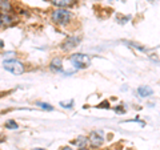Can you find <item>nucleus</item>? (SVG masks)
Returning <instances> with one entry per match:
<instances>
[{
	"mask_svg": "<svg viewBox=\"0 0 160 150\" xmlns=\"http://www.w3.org/2000/svg\"><path fill=\"white\" fill-rule=\"evenodd\" d=\"M52 20L59 26H66V24L69 23V20H71V13L67 9H55L52 12Z\"/></svg>",
	"mask_w": 160,
	"mask_h": 150,
	"instance_id": "f257e3e1",
	"label": "nucleus"
},
{
	"mask_svg": "<svg viewBox=\"0 0 160 150\" xmlns=\"http://www.w3.org/2000/svg\"><path fill=\"white\" fill-rule=\"evenodd\" d=\"M71 63L78 69L88 68L89 65H91V57H89L88 54H84V53H75L71 56Z\"/></svg>",
	"mask_w": 160,
	"mask_h": 150,
	"instance_id": "f03ea898",
	"label": "nucleus"
},
{
	"mask_svg": "<svg viewBox=\"0 0 160 150\" xmlns=\"http://www.w3.org/2000/svg\"><path fill=\"white\" fill-rule=\"evenodd\" d=\"M4 65V69H7L8 72H11L13 74H22L24 72V65L18 60H6V61L3 63Z\"/></svg>",
	"mask_w": 160,
	"mask_h": 150,
	"instance_id": "7ed1b4c3",
	"label": "nucleus"
},
{
	"mask_svg": "<svg viewBox=\"0 0 160 150\" xmlns=\"http://www.w3.org/2000/svg\"><path fill=\"white\" fill-rule=\"evenodd\" d=\"M89 142H91L92 146H100L103 143V136L98 132H92L91 136H89Z\"/></svg>",
	"mask_w": 160,
	"mask_h": 150,
	"instance_id": "20e7f679",
	"label": "nucleus"
},
{
	"mask_svg": "<svg viewBox=\"0 0 160 150\" xmlns=\"http://www.w3.org/2000/svg\"><path fill=\"white\" fill-rule=\"evenodd\" d=\"M78 43H79V39L78 37H69L66 43H64V45H63V49H66V51H68V49H72L78 45Z\"/></svg>",
	"mask_w": 160,
	"mask_h": 150,
	"instance_id": "39448f33",
	"label": "nucleus"
},
{
	"mask_svg": "<svg viewBox=\"0 0 160 150\" xmlns=\"http://www.w3.org/2000/svg\"><path fill=\"white\" fill-rule=\"evenodd\" d=\"M138 93H139L140 97H147V96H151L153 93V91L149 87H140L138 89Z\"/></svg>",
	"mask_w": 160,
	"mask_h": 150,
	"instance_id": "423d86ee",
	"label": "nucleus"
},
{
	"mask_svg": "<svg viewBox=\"0 0 160 150\" xmlns=\"http://www.w3.org/2000/svg\"><path fill=\"white\" fill-rule=\"evenodd\" d=\"M9 23H12V19L9 17L7 13L0 12V26H7Z\"/></svg>",
	"mask_w": 160,
	"mask_h": 150,
	"instance_id": "0eeeda50",
	"label": "nucleus"
},
{
	"mask_svg": "<svg viewBox=\"0 0 160 150\" xmlns=\"http://www.w3.org/2000/svg\"><path fill=\"white\" fill-rule=\"evenodd\" d=\"M51 69L52 71H62V60L60 59H53V61L51 63Z\"/></svg>",
	"mask_w": 160,
	"mask_h": 150,
	"instance_id": "6e6552de",
	"label": "nucleus"
},
{
	"mask_svg": "<svg viewBox=\"0 0 160 150\" xmlns=\"http://www.w3.org/2000/svg\"><path fill=\"white\" fill-rule=\"evenodd\" d=\"M73 2V0H52V3L55 6H59V7H66V6H69Z\"/></svg>",
	"mask_w": 160,
	"mask_h": 150,
	"instance_id": "1a4fd4ad",
	"label": "nucleus"
},
{
	"mask_svg": "<svg viewBox=\"0 0 160 150\" xmlns=\"http://www.w3.org/2000/svg\"><path fill=\"white\" fill-rule=\"evenodd\" d=\"M0 6H2L3 9H6V11H9V9H11V6H9V3L7 0H2V2H0Z\"/></svg>",
	"mask_w": 160,
	"mask_h": 150,
	"instance_id": "9d476101",
	"label": "nucleus"
},
{
	"mask_svg": "<svg viewBox=\"0 0 160 150\" xmlns=\"http://www.w3.org/2000/svg\"><path fill=\"white\" fill-rule=\"evenodd\" d=\"M6 128L7 129H18V124L15 121H8V122H6Z\"/></svg>",
	"mask_w": 160,
	"mask_h": 150,
	"instance_id": "9b49d317",
	"label": "nucleus"
},
{
	"mask_svg": "<svg viewBox=\"0 0 160 150\" xmlns=\"http://www.w3.org/2000/svg\"><path fill=\"white\" fill-rule=\"evenodd\" d=\"M38 106H42L43 109H46V110H52V109H53L51 105H48L46 102H38Z\"/></svg>",
	"mask_w": 160,
	"mask_h": 150,
	"instance_id": "f8f14e48",
	"label": "nucleus"
},
{
	"mask_svg": "<svg viewBox=\"0 0 160 150\" xmlns=\"http://www.w3.org/2000/svg\"><path fill=\"white\" fill-rule=\"evenodd\" d=\"M76 143L79 145V146H84V145H86L87 143V138H84V137H79L78 138V141H76Z\"/></svg>",
	"mask_w": 160,
	"mask_h": 150,
	"instance_id": "ddd939ff",
	"label": "nucleus"
},
{
	"mask_svg": "<svg viewBox=\"0 0 160 150\" xmlns=\"http://www.w3.org/2000/svg\"><path fill=\"white\" fill-rule=\"evenodd\" d=\"M72 104H73V101H69V102H64V101H62V102H60V106H66V108H71V106H72Z\"/></svg>",
	"mask_w": 160,
	"mask_h": 150,
	"instance_id": "4468645a",
	"label": "nucleus"
},
{
	"mask_svg": "<svg viewBox=\"0 0 160 150\" xmlns=\"http://www.w3.org/2000/svg\"><path fill=\"white\" fill-rule=\"evenodd\" d=\"M62 150H72V149H71V148H63Z\"/></svg>",
	"mask_w": 160,
	"mask_h": 150,
	"instance_id": "2eb2a0df",
	"label": "nucleus"
},
{
	"mask_svg": "<svg viewBox=\"0 0 160 150\" xmlns=\"http://www.w3.org/2000/svg\"><path fill=\"white\" fill-rule=\"evenodd\" d=\"M0 47H3V41H2V40H0Z\"/></svg>",
	"mask_w": 160,
	"mask_h": 150,
	"instance_id": "dca6fc26",
	"label": "nucleus"
},
{
	"mask_svg": "<svg viewBox=\"0 0 160 150\" xmlns=\"http://www.w3.org/2000/svg\"><path fill=\"white\" fill-rule=\"evenodd\" d=\"M80 150H87V149H84V148H82V149H80Z\"/></svg>",
	"mask_w": 160,
	"mask_h": 150,
	"instance_id": "f3484780",
	"label": "nucleus"
},
{
	"mask_svg": "<svg viewBox=\"0 0 160 150\" xmlns=\"http://www.w3.org/2000/svg\"><path fill=\"white\" fill-rule=\"evenodd\" d=\"M36 150H44V149H36Z\"/></svg>",
	"mask_w": 160,
	"mask_h": 150,
	"instance_id": "a211bd4d",
	"label": "nucleus"
},
{
	"mask_svg": "<svg viewBox=\"0 0 160 150\" xmlns=\"http://www.w3.org/2000/svg\"><path fill=\"white\" fill-rule=\"evenodd\" d=\"M148 2H153V0H148Z\"/></svg>",
	"mask_w": 160,
	"mask_h": 150,
	"instance_id": "6ab92c4d",
	"label": "nucleus"
}]
</instances>
